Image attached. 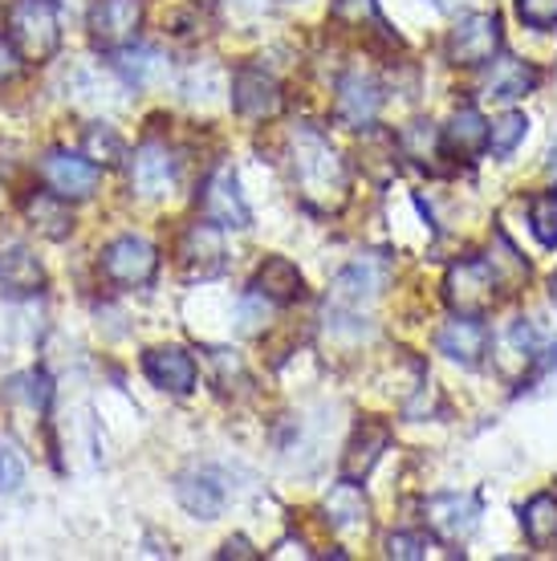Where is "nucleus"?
Masks as SVG:
<instances>
[{"mask_svg":"<svg viewBox=\"0 0 557 561\" xmlns=\"http://www.w3.org/2000/svg\"><path fill=\"white\" fill-rule=\"evenodd\" d=\"M289 168L293 187L314 211H338L346 204L350 192V171L342 154L321 139L314 127H297L289 139Z\"/></svg>","mask_w":557,"mask_h":561,"instance_id":"f257e3e1","label":"nucleus"},{"mask_svg":"<svg viewBox=\"0 0 557 561\" xmlns=\"http://www.w3.org/2000/svg\"><path fill=\"white\" fill-rule=\"evenodd\" d=\"M387 261L378 253L359 256L354 265L342 268L330 280V294H326V325L330 330H363L366 318H371V306L387 285Z\"/></svg>","mask_w":557,"mask_h":561,"instance_id":"f03ea898","label":"nucleus"},{"mask_svg":"<svg viewBox=\"0 0 557 561\" xmlns=\"http://www.w3.org/2000/svg\"><path fill=\"white\" fill-rule=\"evenodd\" d=\"M4 25H9V42L25 61H49L61 45V28H57V13L49 0H13Z\"/></svg>","mask_w":557,"mask_h":561,"instance_id":"7ed1b4c3","label":"nucleus"},{"mask_svg":"<svg viewBox=\"0 0 557 561\" xmlns=\"http://www.w3.org/2000/svg\"><path fill=\"white\" fill-rule=\"evenodd\" d=\"M444 297L461 318H485L501 297V277H497L492 261H461L447 268Z\"/></svg>","mask_w":557,"mask_h":561,"instance_id":"20e7f679","label":"nucleus"},{"mask_svg":"<svg viewBox=\"0 0 557 561\" xmlns=\"http://www.w3.org/2000/svg\"><path fill=\"white\" fill-rule=\"evenodd\" d=\"M501 49V21L497 13H468L461 25L447 33V61L452 66H485Z\"/></svg>","mask_w":557,"mask_h":561,"instance_id":"39448f33","label":"nucleus"},{"mask_svg":"<svg viewBox=\"0 0 557 561\" xmlns=\"http://www.w3.org/2000/svg\"><path fill=\"white\" fill-rule=\"evenodd\" d=\"M42 175L49 183V192L61 199H90L98 192V183H102V171L90 154H78V151H49L42 159Z\"/></svg>","mask_w":557,"mask_h":561,"instance_id":"423d86ee","label":"nucleus"},{"mask_svg":"<svg viewBox=\"0 0 557 561\" xmlns=\"http://www.w3.org/2000/svg\"><path fill=\"white\" fill-rule=\"evenodd\" d=\"M155 268H159V253H155L151 240L143 237H118L102 249V273L114 280V285H126V289H139V285H151Z\"/></svg>","mask_w":557,"mask_h":561,"instance_id":"0eeeda50","label":"nucleus"},{"mask_svg":"<svg viewBox=\"0 0 557 561\" xmlns=\"http://www.w3.org/2000/svg\"><path fill=\"white\" fill-rule=\"evenodd\" d=\"M423 520L440 541H468L480 525V501L468 492H440L423 501Z\"/></svg>","mask_w":557,"mask_h":561,"instance_id":"6e6552de","label":"nucleus"},{"mask_svg":"<svg viewBox=\"0 0 557 561\" xmlns=\"http://www.w3.org/2000/svg\"><path fill=\"white\" fill-rule=\"evenodd\" d=\"M143 21V0H94L90 9V37H94L98 49L106 54H118L135 42Z\"/></svg>","mask_w":557,"mask_h":561,"instance_id":"1a4fd4ad","label":"nucleus"},{"mask_svg":"<svg viewBox=\"0 0 557 561\" xmlns=\"http://www.w3.org/2000/svg\"><path fill=\"white\" fill-rule=\"evenodd\" d=\"M204 220H212V225H220V228L252 225L249 204L240 196V183L228 163H220V168L208 175V183H204Z\"/></svg>","mask_w":557,"mask_h":561,"instance_id":"9d476101","label":"nucleus"},{"mask_svg":"<svg viewBox=\"0 0 557 561\" xmlns=\"http://www.w3.org/2000/svg\"><path fill=\"white\" fill-rule=\"evenodd\" d=\"M175 154L163 147V142H143L135 159H130V187L139 192L143 199H159V196H171V187H175Z\"/></svg>","mask_w":557,"mask_h":561,"instance_id":"9b49d317","label":"nucleus"},{"mask_svg":"<svg viewBox=\"0 0 557 561\" xmlns=\"http://www.w3.org/2000/svg\"><path fill=\"white\" fill-rule=\"evenodd\" d=\"M378 106H383V90H378V82L371 78V73L354 70L342 78V85H338V123L350 130H363L371 127L378 118Z\"/></svg>","mask_w":557,"mask_h":561,"instance_id":"f8f14e48","label":"nucleus"},{"mask_svg":"<svg viewBox=\"0 0 557 561\" xmlns=\"http://www.w3.org/2000/svg\"><path fill=\"white\" fill-rule=\"evenodd\" d=\"M180 261H183V273L192 280H208L216 277L224 268V237H220V225H212V220H200L183 232V244H180Z\"/></svg>","mask_w":557,"mask_h":561,"instance_id":"ddd939ff","label":"nucleus"},{"mask_svg":"<svg viewBox=\"0 0 557 561\" xmlns=\"http://www.w3.org/2000/svg\"><path fill=\"white\" fill-rule=\"evenodd\" d=\"M232 106H237L245 118H273L281 111V85L277 78H269L265 70L257 66H245L232 78Z\"/></svg>","mask_w":557,"mask_h":561,"instance_id":"4468645a","label":"nucleus"},{"mask_svg":"<svg viewBox=\"0 0 557 561\" xmlns=\"http://www.w3.org/2000/svg\"><path fill=\"white\" fill-rule=\"evenodd\" d=\"M143 370L147 379L168 394H187L195 387V363L192 354L180 351V346H155V351L143 354Z\"/></svg>","mask_w":557,"mask_h":561,"instance_id":"2eb2a0df","label":"nucleus"},{"mask_svg":"<svg viewBox=\"0 0 557 561\" xmlns=\"http://www.w3.org/2000/svg\"><path fill=\"white\" fill-rule=\"evenodd\" d=\"M0 289L13 297H29L45 289V268L29 244H4L0 249Z\"/></svg>","mask_w":557,"mask_h":561,"instance_id":"dca6fc26","label":"nucleus"},{"mask_svg":"<svg viewBox=\"0 0 557 561\" xmlns=\"http://www.w3.org/2000/svg\"><path fill=\"white\" fill-rule=\"evenodd\" d=\"M252 289L261 297H269L273 306H293V301L306 297V277H302V268L293 265L289 256H269L265 265L257 268Z\"/></svg>","mask_w":557,"mask_h":561,"instance_id":"f3484780","label":"nucleus"},{"mask_svg":"<svg viewBox=\"0 0 557 561\" xmlns=\"http://www.w3.org/2000/svg\"><path fill=\"white\" fill-rule=\"evenodd\" d=\"M435 346H440V354H447L452 363L480 366V358L488 354V330L480 325V318H461V313H456V322H447L444 330H440Z\"/></svg>","mask_w":557,"mask_h":561,"instance_id":"a211bd4d","label":"nucleus"},{"mask_svg":"<svg viewBox=\"0 0 557 561\" xmlns=\"http://www.w3.org/2000/svg\"><path fill=\"white\" fill-rule=\"evenodd\" d=\"M387 448H390V432L383 423H371V420L359 423V432H354V439L346 444V456H342V477L366 480Z\"/></svg>","mask_w":557,"mask_h":561,"instance_id":"6ab92c4d","label":"nucleus"},{"mask_svg":"<svg viewBox=\"0 0 557 561\" xmlns=\"http://www.w3.org/2000/svg\"><path fill=\"white\" fill-rule=\"evenodd\" d=\"M175 496H180V505L200 520H216L224 513V501H228V492L224 484L212 472H183L175 480Z\"/></svg>","mask_w":557,"mask_h":561,"instance_id":"aec40b11","label":"nucleus"},{"mask_svg":"<svg viewBox=\"0 0 557 561\" xmlns=\"http://www.w3.org/2000/svg\"><path fill=\"white\" fill-rule=\"evenodd\" d=\"M366 517H371V505H366L359 480L342 477V484H334L330 496H326V525L338 529V534H346V529H363Z\"/></svg>","mask_w":557,"mask_h":561,"instance_id":"412c9836","label":"nucleus"},{"mask_svg":"<svg viewBox=\"0 0 557 561\" xmlns=\"http://www.w3.org/2000/svg\"><path fill=\"white\" fill-rule=\"evenodd\" d=\"M444 151L452 159H473V154L488 151V123L485 114L476 111V106H464L456 111V118L447 123L444 130Z\"/></svg>","mask_w":557,"mask_h":561,"instance_id":"4be33fe9","label":"nucleus"},{"mask_svg":"<svg viewBox=\"0 0 557 561\" xmlns=\"http://www.w3.org/2000/svg\"><path fill=\"white\" fill-rule=\"evenodd\" d=\"M66 204H70V199L54 196V192H37V196L25 199V220L37 228L42 237L66 240L73 232V216H70Z\"/></svg>","mask_w":557,"mask_h":561,"instance_id":"5701e85b","label":"nucleus"},{"mask_svg":"<svg viewBox=\"0 0 557 561\" xmlns=\"http://www.w3.org/2000/svg\"><path fill=\"white\" fill-rule=\"evenodd\" d=\"M537 82H542V73L533 70V66L516 61V57H497L485 90L492 99H525L530 90H537Z\"/></svg>","mask_w":557,"mask_h":561,"instance_id":"b1692460","label":"nucleus"},{"mask_svg":"<svg viewBox=\"0 0 557 561\" xmlns=\"http://www.w3.org/2000/svg\"><path fill=\"white\" fill-rule=\"evenodd\" d=\"M0 399H13V403H25L37 415L49 411V399H54V379L45 370H21L13 379L0 382Z\"/></svg>","mask_w":557,"mask_h":561,"instance_id":"393cba45","label":"nucleus"},{"mask_svg":"<svg viewBox=\"0 0 557 561\" xmlns=\"http://www.w3.org/2000/svg\"><path fill=\"white\" fill-rule=\"evenodd\" d=\"M521 529L530 537V546H537V549L557 546V496L537 492L530 505L521 508Z\"/></svg>","mask_w":557,"mask_h":561,"instance_id":"a878e982","label":"nucleus"},{"mask_svg":"<svg viewBox=\"0 0 557 561\" xmlns=\"http://www.w3.org/2000/svg\"><path fill=\"white\" fill-rule=\"evenodd\" d=\"M399 147H403L407 159H416L419 168L440 171V159H444V135L435 130V123H411V127L399 135Z\"/></svg>","mask_w":557,"mask_h":561,"instance_id":"bb28decb","label":"nucleus"},{"mask_svg":"<svg viewBox=\"0 0 557 561\" xmlns=\"http://www.w3.org/2000/svg\"><path fill=\"white\" fill-rule=\"evenodd\" d=\"M114 70L123 73L130 85H151L168 73V57L155 54V49H130L126 45V49L114 54Z\"/></svg>","mask_w":557,"mask_h":561,"instance_id":"cd10ccee","label":"nucleus"},{"mask_svg":"<svg viewBox=\"0 0 557 561\" xmlns=\"http://www.w3.org/2000/svg\"><path fill=\"white\" fill-rule=\"evenodd\" d=\"M525 130H530V118L521 111H509V114H501L492 127H488V151L492 154H513V147L521 139H525Z\"/></svg>","mask_w":557,"mask_h":561,"instance_id":"c85d7f7f","label":"nucleus"},{"mask_svg":"<svg viewBox=\"0 0 557 561\" xmlns=\"http://www.w3.org/2000/svg\"><path fill=\"white\" fill-rule=\"evenodd\" d=\"M530 228L545 249H557V192H537L530 199Z\"/></svg>","mask_w":557,"mask_h":561,"instance_id":"c756f323","label":"nucleus"},{"mask_svg":"<svg viewBox=\"0 0 557 561\" xmlns=\"http://www.w3.org/2000/svg\"><path fill=\"white\" fill-rule=\"evenodd\" d=\"M86 154H90L94 163H102V168H111V163L123 159V139L114 135V127L94 123V127H86Z\"/></svg>","mask_w":557,"mask_h":561,"instance_id":"7c9ffc66","label":"nucleus"},{"mask_svg":"<svg viewBox=\"0 0 557 561\" xmlns=\"http://www.w3.org/2000/svg\"><path fill=\"white\" fill-rule=\"evenodd\" d=\"M21 484H25V460L9 439H0V496L16 492Z\"/></svg>","mask_w":557,"mask_h":561,"instance_id":"2f4dec72","label":"nucleus"},{"mask_svg":"<svg viewBox=\"0 0 557 561\" xmlns=\"http://www.w3.org/2000/svg\"><path fill=\"white\" fill-rule=\"evenodd\" d=\"M516 16L530 28H554L557 25V0H516Z\"/></svg>","mask_w":557,"mask_h":561,"instance_id":"473e14b6","label":"nucleus"},{"mask_svg":"<svg viewBox=\"0 0 557 561\" xmlns=\"http://www.w3.org/2000/svg\"><path fill=\"white\" fill-rule=\"evenodd\" d=\"M428 537L419 534H390L387 537V558H399V561H423L428 558Z\"/></svg>","mask_w":557,"mask_h":561,"instance_id":"72a5a7b5","label":"nucleus"},{"mask_svg":"<svg viewBox=\"0 0 557 561\" xmlns=\"http://www.w3.org/2000/svg\"><path fill=\"white\" fill-rule=\"evenodd\" d=\"M334 16H338V21H346V25H363V21H371V25H383V21H378L375 0H334Z\"/></svg>","mask_w":557,"mask_h":561,"instance_id":"f704fd0d","label":"nucleus"},{"mask_svg":"<svg viewBox=\"0 0 557 561\" xmlns=\"http://www.w3.org/2000/svg\"><path fill=\"white\" fill-rule=\"evenodd\" d=\"M16 73H21V54L9 37H0V82H13Z\"/></svg>","mask_w":557,"mask_h":561,"instance_id":"c9c22d12","label":"nucleus"},{"mask_svg":"<svg viewBox=\"0 0 557 561\" xmlns=\"http://www.w3.org/2000/svg\"><path fill=\"white\" fill-rule=\"evenodd\" d=\"M220 558H240V561H252L257 558V549L249 546V537H228L220 549Z\"/></svg>","mask_w":557,"mask_h":561,"instance_id":"e433bc0d","label":"nucleus"},{"mask_svg":"<svg viewBox=\"0 0 557 561\" xmlns=\"http://www.w3.org/2000/svg\"><path fill=\"white\" fill-rule=\"evenodd\" d=\"M549 175L557 180V142H554V151H549Z\"/></svg>","mask_w":557,"mask_h":561,"instance_id":"4c0bfd02","label":"nucleus"},{"mask_svg":"<svg viewBox=\"0 0 557 561\" xmlns=\"http://www.w3.org/2000/svg\"><path fill=\"white\" fill-rule=\"evenodd\" d=\"M549 294H554V301H557V273H554V280H549Z\"/></svg>","mask_w":557,"mask_h":561,"instance_id":"58836bf2","label":"nucleus"}]
</instances>
